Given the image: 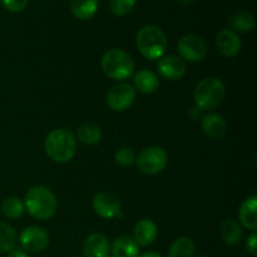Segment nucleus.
Here are the masks:
<instances>
[{
  "label": "nucleus",
  "mask_w": 257,
  "mask_h": 257,
  "mask_svg": "<svg viewBox=\"0 0 257 257\" xmlns=\"http://www.w3.org/2000/svg\"><path fill=\"white\" fill-rule=\"evenodd\" d=\"M24 208L32 217L45 221L55 215L58 201L54 193L45 186H34L24 196Z\"/></svg>",
  "instance_id": "obj_1"
},
{
  "label": "nucleus",
  "mask_w": 257,
  "mask_h": 257,
  "mask_svg": "<svg viewBox=\"0 0 257 257\" xmlns=\"http://www.w3.org/2000/svg\"><path fill=\"white\" fill-rule=\"evenodd\" d=\"M44 151L53 162H69L77 153V140L74 133L67 128L53 130L45 138Z\"/></svg>",
  "instance_id": "obj_2"
},
{
  "label": "nucleus",
  "mask_w": 257,
  "mask_h": 257,
  "mask_svg": "<svg viewBox=\"0 0 257 257\" xmlns=\"http://www.w3.org/2000/svg\"><path fill=\"white\" fill-rule=\"evenodd\" d=\"M167 35L157 25H145L136 35V45L141 54L150 60H157L167 49Z\"/></svg>",
  "instance_id": "obj_3"
},
{
  "label": "nucleus",
  "mask_w": 257,
  "mask_h": 257,
  "mask_svg": "<svg viewBox=\"0 0 257 257\" xmlns=\"http://www.w3.org/2000/svg\"><path fill=\"white\" fill-rule=\"evenodd\" d=\"M103 73L113 80H124L135 74V62L125 50L112 48L103 54L100 60Z\"/></svg>",
  "instance_id": "obj_4"
},
{
  "label": "nucleus",
  "mask_w": 257,
  "mask_h": 257,
  "mask_svg": "<svg viewBox=\"0 0 257 257\" xmlns=\"http://www.w3.org/2000/svg\"><path fill=\"white\" fill-rule=\"evenodd\" d=\"M226 97V88L222 80L216 77L203 78L197 83L193 90L195 105L202 110L217 108Z\"/></svg>",
  "instance_id": "obj_5"
},
{
  "label": "nucleus",
  "mask_w": 257,
  "mask_h": 257,
  "mask_svg": "<svg viewBox=\"0 0 257 257\" xmlns=\"http://www.w3.org/2000/svg\"><path fill=\"white\" fill-rule=\"evenodd\" d=\"M138 170L148 176H155L162 172L168 165V155L160 146H151L145 148L136 158Z\"/></svg>",
  "instance_id": "obj_6"
},
{
  "label": "nucleus",
  "mask_w": 257,
  "mask_h": 257,
  "mask_svg": "<svg viewBox=\"0 0 257 257\" xmlns=\"http://www.w3.org/2000/svg\"><path fill=\"white\" fill-rule=\"evenodd\" d=\"M177 52L185 62L200 63L207 57L208 45L200 35L186 34L177 42Z\"/></svg>",
  "instance_id": "obj_7"
},
{
  "label": "nucleus",
  "mask_w": 257,
  "mask_h": 257,
  "mask_svg": "<svg viewBox=\"0 0 257 257\" xmlns=\"http://www.w3.org/2000/svg\"><path fill=\"white\" fill-rule=\"evenodd\" d=\"M107 104L114 112H124L136 100V89L128 83H118L107 93Z\"/></svg>",
  "instance_id": "obj_8"
},
{
  "label": "nucleus",
  "mask_w": 257,
  "mask_h": 257,
  "mask_svg": "<svg viewBox=\"0 0 257 257\" xmlns=\"http://www.w3.org/2000/svg\"><path fill=\"white\" fill-rule=\"evenodd\" d=\"M92 206L94 212L99 217L105 218V220H112V218H120L122 215V206H120L119 200L113 193L102 191L98 192L93 197Z\"/></svg>",
  "instance_id": "obj_9"
},
{
  "label": "nucleus",
  "mask_w": 257,
  "mask_h": 257,
  "mask_svg": "<svg viewBox=\"0 0 257 257\" xmlns=\"http://www.w3.org/2000/svg\"><path fill=\"white\" fill-rule=\"evenodd\" d=\"M19 242L25 252H42L49 245V233L39 226H28L20 233Z\"/></svg>",
  "instance_id": "obj_10"
},
{
  "label": "nucleus",
  "mask_w": 257,
  "mask_h": 257,
  "mask_svg": "<svg viewBox=\"0 0 257 257\" xmlns=\"http://www.w3.org/2000/svg\"><path fill=\"white\" fill-rule=\"evenodd\" d=\"M158 74L168 80H178L185 77L187 72V64L178 55H163L157 63Z\"/></svg>",
  "instance_id": "obj_11"
},
{
  "label": "nucleus",
  "mask_w": 257,
  "mask_h": 257,
  "mask_svg": "<svg viewBox=\"0 0 257 257\" xmlns=\"http://www.w3.org/2000/svg\"><path fill=\"white\" fill-rule=\"evenodd\" d=\"M216 47L221 55L226 58H233L241 52L242 42L240 35L232 29H222L216 37Z\"/></svg>",
  "instance_id": "obj_12"
},
{
  "label": "nucleus",
  "mask_w": 257,
  "mask_h": 257,
  "mask_svg": "<svg viewBox=\"0 0 257 257\" xmlns=\"http://www.w3.org/2000/svg\"><path fill=\"white\" fill-rule=\"evenodd\" d=\"M83 257H110V243L103 233H90L83 242Z\"/></svg>",
  "instance_id": "obj_13"
},
{
  "label": "nucleus",
  "mask_w": 257,
  "mask_h": 257,
  "mask_svg": "<svg viewBox=\"0 0 257 257\" xmlns=\"http://www.w3.org/2000/svg\"><path fill=\"white\" fill-rule=\"evenodd\" d=\"M158 236V227L155 221L150 218H143L138 221L133 227V240L138 246L147 247L152 245Z\"/></svg>",
  "instance_id": "obj_14"
},
{
  "label": "nucleus",
  "mask_w": 257,
  "mask_h": 257,
  "mask_svg": "<svg viewBox=\"0 0 257 257\" xmlns=\"http://www.w3.org/2000/svg\"><path fill=\"white\" fill-rule=\"evenodd\" d=\"M203 133L213 140H221L227 133V123L222 115L217 113H208L203 115L201 122Z\"/></svg>",
  "instance_id": "obj_15"
},
{
  "label": "nucleus",
  "mask_w": 257,
  "mask_h": 257,
  "mask_svg": "<svg viewBox=\"0 0 257 257\" xmlns=\"http://www.w3.org/2000/svg\"><path fill=\"white\" fill-rule=\"evenodd\" d=\"M135 89L143 94H152L160 87V78L155 72L150 69H141L133 74Z\"/></svg>",
  "instance_id": "obj_16"
},
{
  "label": "nucleus",
  "mask_w": 257,
  "mask_h": 257,
  "mask_svg": "<svg viewBox=\"0 0 257 257\" xmlns=\"http://www.w3.org/2000/svg\"><path fill=\"white\" fill-rule=\"evenodd\" d=\"M238 220L245 228L255 231L257 228V197L250 196L246 198L238 210Z\"/></svg>",
  "instance_id": "obj_17"
},
{
  "label": "nucleus",
  "mask_w": 257,
  "mask_h": 257,
  "mask_svg": "<svg viewBox=\"0 0 257 257\" xmlns=\"http://www.w3.org/2000/svg\"><path fill=\"white\" fill-rule=\"evenodd\" d=\"M112 257H138L140 246L131 236H119L110 246Z\"/></svg>",
  "instance_id": "obj_18"
},
{
  "label": "nucleus",
  "mask_w": 257,
  "mask_h": 257,
  "mask_svg": "<svg viewBox=\"0 0 257 257\" xmlns=\"http://www.w3.org/2000/svg\"><path fill=\"white\" fill-rule=\"evenodd\" d=\"M220 235L223 242L230 246H235L242 240V227L237 221L228 218V220L222 221L220 225Z\"/></svg>",
  "instance_id": "obj_19"
},
{
  "label": "nucleus",
  "mask_w": 257,
  "mask_h": 257,
  "mask_svg": "<svg viewBox=\"0 0 257 257\" xmlns=\"http://www.w3.org/2000/svg\"><path fill=\"white\" fill-rule=\"evenodd\" d=\"M70 12L77 19L88 20L95 15L99 7L98 0H70Z\"/></svg>",
  "instance_id": "obj_20"
},
{
  "label": "nucleus",
  "mask_w": 257,
  "mask_h": 257,
  "mask_svg": "<svg viewBox=\"0 0 257 257\" xmlns=\"http://www.w3.org/2000/svg\"><path fill=\"white\" fill-rule=\"evenodd\" d=\"M228 24L236 33H250L255 29L256 19L250 12L240 10V12H236L231 15L230 19H228Z\"/></svg>",
  "instance_id": "obj_21"
},
{
  "label": "nucleus",
  "mask_w": 257,
  "mask_h": 257,
  "mask_svg": "<svg viewBox=\"0 0 257 257\" xmlns=\"http://www.w3.org/2000/svg\"><path fill=\"white\" fill-rule=\"evenodd\" d=\"M196 252V245L193 240L187 236L178 237L171 243L168 257H193Z\"/></svg>",
  "instance_id": "obj_22"
},
{
  "label": "nucleus",
  "mask_w": 257,
  "mask_h": 257,
  "mask_svg": "<svg viewBox=\"0 0 257 257\" xmlns=\"http://www.w3.org/2000/svg\"><path fill=\"white\" fill-rule=\"evenodd\" d=\"M77 137L84 145L94 146L102 140V130L99 125L93 124V123H84L78 127Z\"/></svg>",
  "instance_id": "obj_23"
},
{
  "label": "nucleus",
  "mask_w": 257,
  "mask_h": 257,
  "mask_svg": "<svg viewBox=\"0 0 257 257\" xmlns=\"http://www.w3.org/2000/svg\"><path fill=\"white\" fill-rule=\"evenodd\" d=\"M24 211V203L19 197L12 196V197H8L3 201L2 212L9 220H18V218L22 217Z\"/></svg>",
  "instance_id": "obj_24"
},
{
  "label": "nucleus",
  "mask_w": 257,
  "mask_h": 257,
  "mask_svg": "<svg viewBox=\"0 0 257 257\" xmlns=\"http://www.w3.org/2000/svg\"><path fill=\"white\" fill-rule=\"evenodd\" d=\"M17 245V232L7 222H0V253H8Z\"/></svg>",
  "instance_id": "obj_25"
},
{
  "label": "nucleus",
  "mask_w": 257,
  "mask_h": 257,
  "mask_svg": "<svg viewBox=\"0 0 257 257\" xmlns=\"http://www.w3.org/2000/svg\"><path fill=\"white\" fill-rule=\"evenodd\" d=\"M137 0H108L109 10L117 17H124L135 9Z\"/></svg>",
  "instance_id": "obj_26"
},
{
  "label": "nucleus",
  "mask_w": 257,
  "mask_h": 257,
  "mask_svg": "<svg viewBox=\"0 0 257 257\" xmlns=\"http://www.w3.org/2000/svg\"><path fill=\"white\" fill-rule=\"evenodd\" d=\"M114 161L118 166L123 168L131 167L136 162V153L132 148L122 147L115 152Z\"/></svg>",
  "instance_id": "obj_27"
},
{
  "label": "nucleus",
  "mask_w": 257,
  "mask_h": 257,
  "mask_svg": "<svg viewBox=\"0 0 257 257\" xmlns=\"http://www.w3.org/2000/svg\"><path fill=\"white\" fill-rule=\"evenodd\" d=\"M3 7L12 13L23 12L28 7L29 0H0Z\"/></svg>",
  "instance_id": "obj_28"
},
{
  "label": "nucleus",
  "mask_w": 257,
  "mask_h": 257,
  "mask_svg": "<svg viewBox=\"0 0 257 257\" xmlns=\"http://www.w3.org/2000/svg\"><path fill=\"white\" fill-rule=\"evenodd\" d=\"M246 248H247V252L250 253V255H257V235L255 231L247 237V241H246Z\"/></svg>",
  "instance_id": "obj_29"
},
{
  "label": "nucleus",
  "mask_w": 257,
  "mask_h": 257,
  "mask_svg": "<svg viewBox=\"0 0 257 257\" xmlns=\"http://www.w3.org/2000/svg\"><path fill=\"white\" fill-rule=\"evenodd\" d=\"M7 257H29V255H28V252H25L23 248L14 247L13 250H10L9 252L7 253Z\"/></svg>",
  "instance_id": "obj_30"
},
{
  "label": "nucleus",
  "mask_w": 257,
  "mask_h": 257,
  "mask_svg": "<svg viewBox=\"0 0 257 257\" xmlns=\"http://www.w3.org/2000/svg\"><path fill=\"white\" fill-rule=\"evenodd\" d=\"M202 109H200V108L197 107V105H193L192 108H191V117L193 118V119H198V118H202Z\"/></svg>",
  "instance_id": "obj_31"
},
{
  "label": "nucleus",
  "mask_w": 257,
  "mask_h": 257,
  "mask_svg": "<svg viewBox=\"0 0 257 257\" xmlns=\"http://www.w3.org/2000/svg\"><path fill=\"white\" fill-rule=\"evenodd\" d=\"M138 257H162V256L157 252H153V251H148V252L142 253V255H140Z\"/></svg>",
  "instance_id": "obj_32"
},
{
  "label": "nucleus",
  "mask_w": 257,
  "mask_h": 257,
  "mask_svg": "<svg viewBox=\"0 0 257 257\" xmlns=\"http://www.w3.org/2000/svg\"><path fill=\"white\" fill-rule=\"evenodd\" d=\"M178 2H180L182 7H191L195 3V0H178Z\"/></svg>",
  "instance_id": "obj_33"
},
{
  "label": "nucleus",
  "mask_w": 257,
  "mask_h": 257,
  "mask_svg": "<svg viewBox=\"0 0 257 257\" xmlns=\"http://www.w3.org/2000/svg\"><path fill=\"white\" fill-rule=\"evenodd\" d=\"M193 257H207V256H202V255H198V256H193Z\"/></svg>",
  "instance_id": "obj_34"
}]
</instances>
